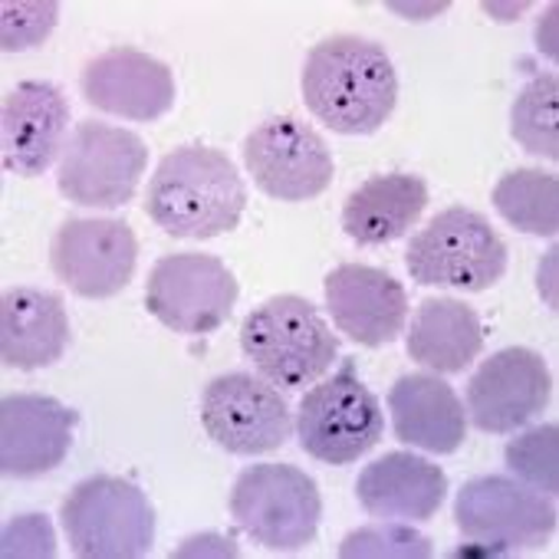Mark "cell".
<instances>
[{
	"instance_id": "cell-1",
	"label": "cell",
	"mask_w": 559,
	"mask_h": 559,
	"mask_svg": "<svg viewBox=\"0 0 559 559\" xmlns=\"http://www.w3.org/2000/svg\"><path fill=\"white\" fill-rule=\"evenodd\" d=\"M307 109L340 135L379 132L399 103V76L389 53L366 37L340 34L307 53L300 76Z\"/></svg>"
},
{
	"instance_id": "cell-2",
	"label": "cell",
	"mask_w": 559,
	"mask_h": 559,
	"mask_svg": "<svg viewBox=\"0 0 559 559\" xmlns=\"http://www.w3.org/2000/svg\"><path fill=\"white\" fill-rule=\"evenodd\" d=\"M247 188L237 165L211 145H181L168 152L145 194L148 217L171 237L211 240L240 224Z\"/></svg>"
},
{
	"instance_id": "cell-3",
	"label": "cell",
	"mask_w": 559,
	"mask_h": 559,
	"mask_svg": "<svg viewBox=\"0 0 559 559\" xmlns=\"http://www.w3.org/2000/svg\"><path fill=\"white\" fill-rule=\"evenodd\" d=\"M240 349L270 385L304 389L333 369L340 340L307 297L280 294L247 313Z\"/></svg>"
},
{
	"instance_id": "cell-4",
	"label": "cell",
	"mask_w": 559,
	"mask_h": 559,
	"mask_svg": "<svg viewBox=\"0 0 559 559\" xmlns=\"http://www.w3.org/2000/svg\"><path fill=\"white\" fill-rule=\"evenodd\" d=\"M507 263V240L471 207L438 211L405 250V266L415 284L464 294H484L500 284Z\"/></svg>"
},
{
	"instance_id": "cell-5",
	"label": "cell",
	"mask_w": 559,
	"mask_h": 559,
	"mask_svg": "<svg viewBox=\"0 0 559 559\" xmlns=\"http://www.w3.org/2000/svg\"><path fill=\"white\" fill-rule=\"evenodd\" d=\"M230 516L253 543L297 552L317 539L323 497L317 480L294 464H250L234 480Z\"/></svg>"
},
{
	"instance_id": "cell-6",
	"label": "cell",
	"mask_w": 559,
	"mask_h": 559,
	"mask_svg": "<svg viewBox=\"0 0 559 559\" xmlns=\"http://www.w3.org/2000/svg\"><path fill=\"white\" fill-rule=\"evenodd\" d=\"M70 549L80 559H139L155 543V510L126 477L93 474L60 507Z\"/></svg>"
},
{
	"instance_id": "cell-7",
	"label": "cell",
	"mask_w": 559,
	"mask_h": 559,
	"mask_svg": "<svg viewBox=\"0 0 559 559\" xmlns=\"http://www.w3.org/2000/svg\"><path fill=\"white\" fill-rule=\"evenodd\" d=\"M385 431V415L379 399L362 385L356 366L346 362L343 372L313 385L300 399L297 438L300 448L333 467L356 464L369 454Z\"/></svg>"
},
{
	"instance_id": "cell-8",
	"label": "cell",
	"mask_w": 559,
	"mask_h": 559,
	"mask_svg": "<svg viewBox=\"0 0 559 559\" xmlns=\"http://www.w3.org/2000/svg\"><path fill=\"white\" fill-rule=\"evenodd\" d=\"M148 168L145 142L109 122H80L57 162V188L80 207H122Z\"/></svg>"
},
{
	"instance_id": "cell-9",
	"label": "cell",
	"mask_w": 559,
	"mask_h": 559,
	"mask_svg": "<svg viewBox=\"0 0 559 559\" xmlns=\"http://www.w3.org/2000/svg\"><path fill=\"white\" fill-rule=\"evenodd\" d=\"M457 530L493 556L536 549L556 530V507L546 493L507 474L471 477L454 497Z\"/></svg>"
},
{
	"instance_id": "cell-10",
	"label": "cell",
	"mask_w": 559,
	"mask_h": 559,
	"mask_svg": "<svg viewBox=\"0 0 559 559\" xmlns=\"http://www.w3.org/2000/svg\"><path fill=\"white\" fill-rule=\"evenodd\" d=\"M237 276L227 270L224 260L211 253H168L162 257L145 284V307L148 313L185 336H207L217 333L237 304Z\"/></svg>"
},
{
	"instance_id": "cell-11",
	"label": "cell",
	"mask_w": 559,
	"mask_h": 559,
	"mask_svg": "<svg viewBox=\"0 0 559 559\" xmlns=\"http://www.w3.org/2000/svg\"><path fill=\"white\" fill-rule=\"evenodd\" d=\"M201 425L217 448L240 457L273 454L294 431L290 405L280 389L250 372H227L204 385Z\"/></svg>"
},
{
	"instance_id": "cell-12",
	"label": "cell",
	"mask_w": 559,
	"mask_h": 559,
	"mask_svg": "<svg viewBox=\"0 0 559 559\" xmlns=\"http://www.w3.org/2000/svg\"><path fill=\"white\" fill-rule=\"evenodd\" d=\"M243 165L266 198L287 204L320 198L336 171L326 139L297 116L260 122L243 139Z\"/></svg>"
},
{
	"instance_id": "cell-13",
	"label": "cell",
	"mask_w": 559,
	"mask_h": 559,
	"mask_svg": "<svg viewBox=\"0 0 559 559\" xmlns=\"http://www.w3.org/2000/svg\"><path fill=\"white\" fill-rule=\"evenodd\" d=\"M139 240L126 221L73 217L50 240V266L83 300H112L135 276Z\"/></svg>"
},
{
	"instance_id": "cell-14",
	"label": "cell",
	"mask_w": 559,
	"mask_h": 559,
	"mask_svg": "<svg viewBox=\"0 0 559 559\" xmlns=\"http://www.w3.org/2000/svg\"><path fill=\"white\" fill-rule=\"evenodd\" d=\"M552 395V379L539 353L510 346L480 362L467 382V418L487 435H510L536 418Z\"/></svg>"
},
{
	"instance_id": "cell-15",
	"label": "cell",
	"mask_w": 559,
	"mask_h": 559,
	"mask_svg": "<svg viewBox=\"0 0 559 559\" xmlns=\"http://www.w3.org/2000/svg\"><path fill=\"white\" fill-rule=\"evenodd\" d=\"M323 294L336 330L366 349H382L405 333L408 294L382 266L340 263L326 273Z\"/></svg>"
},
{
	"instance_id": "cell-16",
	"label": "cell",
	"mask_w": 559,
	"mask_h": 559,
	"mask_svg": "<svg viewBox=\"0 0 559 559\" xmlns=\"http://www.w3.org/2000/svg\"><path fill=\"white\" fill-rule=\"evenodd\" d=\"M70 129V103L47 80L17 83L0 106V152L4 168L17 178H40L63 155Z\"/></svg>"
},
{
	"instance_id": "cell-17",
	"label": "cell",
	"mask_w": 559,
	"mask_h": 559,
	"mask_svg": "<svg viewBox=\"0 0 559 559\" xmlns=\"http://www.w3.org/2000/svg\"><path fill=\"white\" fill-rule=\"evenodd\" d=\"M80 90L93 109L129 122H155L175 106V73L135 47H112L90 60Z\"/></svg>"
},
{
	"instance_id": "cell-18",
	"label": "cell",
	"mask_w": 559,
	"mask_h": 559,
	"mask_svg": "<svg viewBox=\"0 0 559 559\" xmlns=\"http://www.w3.org/2000/svg\"><path fill=\"white\" fill-rule=\"evenodd\" d=\"M80 415L50 395H8L0 402V474L34 480L63 464Z\"/></svg>"
},
{
	"instance_id": "cell-19",
	"label": "cell",
	"mask_w": 559,
	"mask_h": 559,
	"mask_svg": "<svg viewBox=\"0 0 559 559\" xmlns=\"http://www.w3.org/2000/svg\"><path fill=\"white\" fill-rule=\"evenodd\" d=\"M359 503L369 516L425 523L438 513L448 493V474L421 454L389 451L366 464L356 480Z\"/></svg>"
},
{
	"instance_id": "cell-20",
	"label": "cell",
	"mask_w": 559,
	"mask_h": 559,
	"mask_svg": "<svg viewBox=\"0 0 559 559\" xmlns=\"http://www.w3.org/2000/svg\"><path fill=\"white\" fill-rule=\"evenodd\" d=\"M70 346L63 297L40 287H14L0 300V359L11 369H47Z\"/></svg>"
},
{
	"instance_id": "cell-21",
	"label": "cell",
	"mask_w": 559,
	"mask_h": 559,
	"mask_svg": "<svg viewBox=\"0 0 559 559\" xmlns=\"http://www.w3.org/2000/svg\"><path fill=\"white\" fill-rule=\"evenodd\" d=\"M389 412L395 438L428 454H454L467 438L464 402L435 372L402 376L389 392Z\"/></svg>"
},
{
	"instance_id": "cell-22",
	"label": "cell",
	"mask_w": 559,
	"mask_h": 559,
	"mask_svg": "<svg viewBox=\"0 0 559 559\" xmlns=\"http://www.w3.org/2000/svg\"><path fill=\"white\" fill-rule=\"evenodd\" d=\"M431 194L425 178L408 171L372 175L343 204V230L359 247H382L408 234L425 214Z\"/></svg>"
},
{
	"instance_id": "cell-23",
	"label": "cell",
	"mask_w": 559,
	"mask_h": 559,
	"mask_svg": "<svg viewBox=\"0 0 559 559\" xmlns=\"http://www.w3.org/2000/svg\"><path fill=\"white\" fill-rule=\"evenodd\" d=\"M405 349L435 376H461L484 353L480 317L454 297H428L412 313Z\"/></svg>"
},
{
	"instance_id": "cell-24",
	"label": "cell",
	"mask_w": 559,
	"mask_h": 559,
	"mask_svg": "<svg viewBox=\"0 0 559 559\" xmlns=\"http://www.w3.org/2000/svg\"><path fill=\"white\" fill-rule=\"evenodd\" d=\"M497 214L533 237H556L559 230V178L543 168H516L493 185Z\"/></svg>"
},
{
	"instance_id": "cell-25",
	"label": "cell",
	"mask_w": 559,
	"mask_h": 559,
	"mask_svg": "<svg viewBox=\"0 0 559 559\" xmlns=\"http://www.w3.org/2000/svg\"><path fill=\"white\" fill-rule=\"evenodd\" d=\"M556 122H559V80H556V73H539L513 99V109H510V135L530 155H539V158L556 162L559 158Z\"/></svg>"
},
{
	"instance_id": "cell-26",
	"label": "cell",
	"mask_w": 559,
	"mask_h": 559,
	"mask_svg": "<svg viewBox=\"0 0 559 559\" xmlns=\"http://www.w3.org/2000/svg\"><path fill=\"white\" fill-rule=\"evenodd\" d=\"M503 461H507V471L516 480L530 484L533 490L546 497L559 493V428L552 421L516 435L507 444Z\"/></svg>"
},
{
	"instance_id": "cell-27",
	"label": "cell",
	"mask_w": 559,
	"mask_h": 559,
	"mask_svg": "<svg viewBox=\"0 0 559 559\" xmlns=\"http://www.w3.org/2000/svg\"><path fill=\"white\" fill-rule=\"evenodd\" d=\"M343 559H428L431 539L402 520H382L346 533L340 543Z\"/></svg>"
},
{
	"instance_id": "cell-28",
	"label": "cell",
	"mask_w": 559,
	"mask_h": 559,
	"mask_svg": "<svg viewBox=\"0 0 559 559\" xmlns=\"http://www.w3.org/2000/svg\"><path fill=\"white\" fill-rule=\"evenodd\" d=\"M4 34H0V47L4 53H21V50H31V47H40L53 27H57V17H60V8L53 0L40 4H4Z\"/></svg>"
},
{
	"instance_id": "cell-29",
	"label": "cell",
	"mask_w": 559,
	"mask_h": 559,
	"mask_svg": "<svg viewBox=\"0 0 559 559\" xmlns=\"http://www.w3.org/2000/svg\"><path fill=\"white\" fill-rule=\"evenodd\" d=\"M4 556H57V536L47 516L24 513L4 526Z\"/></svg>"
}]
</instances>
